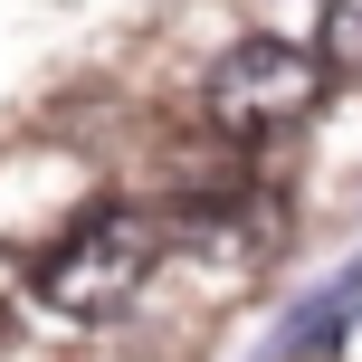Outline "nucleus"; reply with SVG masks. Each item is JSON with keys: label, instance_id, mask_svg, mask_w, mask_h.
Here are the masks:
<instances>
[{"label": "nucleus", "instance_id": "4", "mask_svg": "<svg viewBox=\"0 0 362 362\" xmlns=\"http://www.w3.org/2000/svg\"><path fill=\"white\" fill-rule=\"evenodd\" d=\"M315 57H325L344 86H362V0H325V38H315Z\"/></svg>", "mask_w": 362, "mask_h": 362}, {"label": "nucleus", "instance_id": "1", "mask_svg": "<svg viewBox=\"0 0 362 362\" xmlns=\"http://www.w3.org/2000/svg\"><path fill=\"white\" fill-rule=\"evenodd\" d=\"M153 257H163V229H153L144 210H124V200H105V210H86L76 229H57L48 248H38L29 286L48 296L57 315H124L134 296H144Z\"/></svg>", "mask_w": 362, "mask_h": 362}, {"label": "nucleus", "instance_id": "5", "mask_svg": "<svg viewBox=\"0 0 362 362\" xmlns=\"http://www.w3.org/2000/svg\"><path fill=\"white\" fill-rule=\"evenodd\" d=\"M0 257H10V248H0Z\"/></svg>", "mask_w": 362, "mask_h": 362}, {"label": "nucleus", "instance_id": "3", "mask_svg": "<svg viewBox=\"0 0 362 362\" xmlns=\"http://www.w3.org/2000/svg\"><path fill=\"white\" fill-rule=\"evenodd\" d=\"M353 315H362V267H353V276H334L325 296H305V305L286 315V334H276L257 362H305V353H334V334H344Z\"/></svg>", "mask_w": 362, "mask_h": 362}, {"label": "nucleus", "instance_id": "2", "mask_svg": "<svg viewBox=\"0 0 362 362\" xmlns=\"http://www.w3.org/2000/svg\"><path fill=\"white\" fill-rule=\"evenodd\" d=\"M325 86H334V67L305 38H238V48H219L210 86H200V115L219 134H238V144H257V134H296L325 105Z\"/></svg>", "mask_w": 362, "mask_h": 362}]
</instances>
